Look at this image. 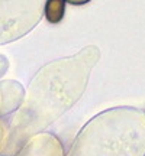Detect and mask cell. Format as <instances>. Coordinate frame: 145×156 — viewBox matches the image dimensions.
I'll list each match as a JSON object with an SVG mask.
<instances>
[{"label":"cell","mask_w":145,"mask_h":156,"mask_svg":"<svg viewBox=\"0 0 145 156\" xmlns=\"http://www.w3.org/2000/svg\"><path fill=\"white\" fill-rule=\"evenodd\" d=\"M68 3H71V5H84V3H89L90 0H65Z\"/></svg>","instance_id":"3"},{"label":"cell","mask_w":145,"mask_h":156,"mask_svg":"<svg viewBox=\"0 0 145 156\" xmlns=\"http://www.w3.org/2000/svg\"><path fill=\"white\" fill-rule=\"evenodd\" d=\"M46 0H0V44L29 32L44 16Z\"/></svg>","instance_id":"1"},{"label":"cell","mask_w":145,"mask_h":156,"mask_svg":"<svg viewBox=\"0 0 145 156\" xmlns=\"http://www.w3.org/2000/svg\"><path fill=\"white\" fill-rule=\"evenodd\" d=\"M65 0H46L44 6V15L50 23H58L64 17Z\"/></svg>","instance_id":"2"}]
</instances>
